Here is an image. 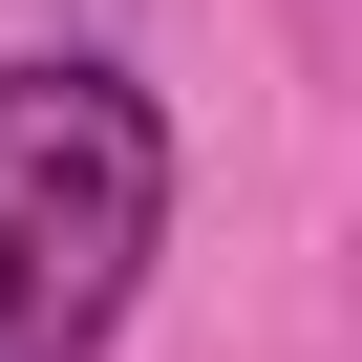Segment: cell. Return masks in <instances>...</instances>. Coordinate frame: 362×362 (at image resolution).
Returning <instances> with one entry per match:
<instances>
[{
    "instance_id": "cell-1",
    "label": "cell",
    "mask_w": 362,
    "mask_h": 362,
    "mask_svg": "<svg viewBox=\"0 0 362 362\" xmlns=\"http://www.w3.org/2000/svg\"><path fill=\"white\" fill-rule=\"evenodd\" d=\"M170 235V128L128 64H0V362H86Z\"/></svg>"
}]
</instances>
